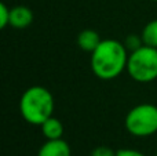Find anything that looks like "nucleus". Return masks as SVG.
<instances>
[{
	"label": "nucleus",
	"instance_id": "ddd939ff",
	"mask_svg": "<svg viewBox=\"0 0 157 156\" xmlns=\"http://www.w3.org/2000/svg\"><path fill=\"white\" fill-rule=\"evenodd\" d=\"M116 156H146L145 154H142L141 151H136V149H131V148H123L117 151Z\"/></svg>",
	"mask_w": 157,
	"mask_h": 156
},
{
	"label": "nucleus",
	"instance_id": "1a4fd4ad",
	"mask_svg": "<svg viewBox=\"0 0 157 156\" xmlns=\"http://www.w3.org/2000/svg\"><path fill=\"white\" fill-rule=\"evenodd\" d=\"M145 46L157 49V19H152L144 26L141 32Z\"/></svg>",
	"mask_w": 157,
	"mask_h": 156
},
{
	"label": "nucleus",
	"instance_id": "39448f33",
	"mask_svg": "<svg viewBox=\"0 0 157 156\" xmlns=\"http://www.w3.org/2000/svg\"><path fill=\"white\" fill-rule=\"evenodd\" d=\"M35 19L32 8L26 6H15L11 7V15H10V26L15 29H25L30 26V24Z\"/></svg>",
	"mask_w": 157,
	"mask_h": 156
},
{
	"label": "nucleus",
	"instance_id": "f03ea898",
	"mask_svg": "<svg viewBox=\"0 0 157 156\" xmlns=\"http://www.w3.org/2000/svg\"><path fill=\"white\" fill-rule=\"evenodd\" d=\"M54 109V96L43 86L28 87L19 98V113L26 123L33 126H41L52 116Z\"/></svg>",
	"mask_w": 157,
	"mask_h": 156
},
{
	"label": "nucleus",
	"instance_id": "2eb2a0df",
	"mask_svg": "<svg viewBox=\"0 0 157 156\" xmlns=\"http://www.w3.org/2000/svg\"><path fill=\"white\" fill-rule=\"evenodd\" d=\"M156 156H157V154H156Z\"/></svg>",
	"mask_w": 157,
	"mask_h": 156
},
{
	"label": "nucleus",
	"instance_id": "0eeeda50",
	"mask_svg": "<svg viewBox=\"0 0 157 156\" xmlns=\"http://www.w3.org/2000/svg\"><path fill=\"white\" fill-rule=\"evenodd\" d=\"M102 41L99 33L94 29H84L77 35V46L80 47L83 51L90 53L95 51L99 43Z\"/></svg>",
	"mask_w": 157,
	"mask_h": 156
},
{
	"label": "nucleus",
	"instance_id": "4468645a",
	"mask_svg": "<svg viewBox=\"0 0 157 156\" xmlns=\"http://www.w3.org/2000/svg\"><path fill=\"white\" fill-rule=\"evenodd\" d=\"M152 2H156V3H157V0H152Z\"/></svg>",
	"mask_w": 157,
	"mask_h": 156
},
{
	"label": "nucleus",
	"instance_id": "6e6552de",
	"mask_svg": "<svg viewBox=\"0 0 157 156\" xmlns=\"http://www.w3.org/2000/svg\"><path fill=\"white\" fill-rule=\"evenodd\" d=\"M40 129L46 140H59V138H62L63 131H65L62 122L58 118H54V116L47 119L40 126Z\"/></svg>",
	"mask_w": 157,
	"mask_h": 156
},
{
	"label": "nucleus",
	"instance_id": "423d86ee",
	"mask_svg": "<svg viewBox=\"0 0 157 156\" xmlns=\"http://www.w3.org/2000/svg\"><path fill=\"white\" fill-rule=\"evenodd\" d=\"M37 156H72L69 144L65 140H47L40 146Z\"/></svg>",
	"mask_w": 157,
	"mask_h": 156
},
{
	"label": "nucleus",
	"instance_id": "7ed1b4c3",
	"mask_svg": "<svg viewBox=\"0 0 157 156\" xmlns=\"http://www.w3.org/2000/svg\"><path fill=\"white\" fill-rule=\"evenodd\" d=\"M127 73L138 83H152L157 79V49L142 46L128 54Z\"/></svg>",
	"mask_w": 157,
	"mask_h": 156
},
{
	"label": "nucleus",
	"instance_id": "20e7f679",
	"mask_svg": "<svg viewBox=\"0 0 157 156\" xmlns=\"http://www.w3.org/2000/svg\"><path fill=\"white\" fill-rule=\"evenodd\" d=\"M125 130L138 138L150 137L157 133V107L144 102L132 107L124 119Z\"/></svg>",
	"mask_w": 157,
	"mask_h": 156
},
{
	"label": "nucleus",
	"instance_id": "9d476101",
	"mask_svg": "<svg viewBox=\"0 0 157 156\" xmlns=\"http://www.w3.org/2000/svg\"><path fill=\"white\" fill-rule=\"evenodd\" d=\"M124 46L128 51H135L138 50L139 47L144 46V40H142V36L141 35H130L125 37V41H124Z\"/></svg>",
	"mask_w": 157,
	"mask_h": 156
},
{
	"label": "nucleus",
	"instance_id": "f8f14e48",
	"mask_svg": "<svg viewBox=\"0 0 157 156\" xmlns=\"http://www.w3.org/2000/svg\"><path fill=\"white\" fill-rule=\"evenodd\" d=\"M116 154L117 151H114V149L109 148L106 145H99L92 149L91 156H116Z\"/></svg>",
	"mask_w": 157,
	"mask_h": 156
},
{
	"label": "nucleus",
	"instance_id": "f257e3e1",
	"mask_svg": "<svg viewBox=\"0 0 157 156\" xmlns=\"http://www.w3.org/2000/svg\"><path fill=\"white\" fill-rule=\"evenodd\" d=\"M128 50L116 39H102L91 53L90 64L94 75L101 80H113L127 71Z\"/></svg>",
	"mask_w": 157,
	"mask_h": 156
},
{
	"label": "nucleus",
	"instance_id": "9b49d317",
	"mask_svg": "<svg viewBox=\"0 0 157 156\" xmlns=\"http://www.w3.org/2000/svg\"><path fill=\"white\" fill-rule=\"evenodd\" d=\"M10 15H11V8L8 7L6 3H0V28L10 26Z\"/></svg>",
	"mask_w": 157,
	"mask_h": 156
}]
</instances>
